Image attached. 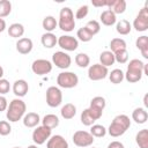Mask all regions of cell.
Listing matches in <instances>:
<instances>
[{
    "label": "cell",
    "mask_w": 148,
    "mask_h": 148,
    "mask_svg": "<svg viewBox=\"0 0 148 148\" xmlns=\"http://www.w3.org/2000/svg\"><path fill=\"white\" fill-rule=\"evenodd\" d=\"M108 74H109L108 67H105L101 64H94V65L89 66V68H88V77L91 81L103 80L108 76Z\"/></svg>",
    "instance_id": "9"
},
{
    "label": "cell",
    "mask_w": 148,
    "mask_h": 148,
    "mask_svg": "<svg viewBox=\"0 0 148 148\" xmlns=\"http://www.w3.org/2000/svg\"><path fill=\"white\" fill-rule=\"evenodd\" d=\"M99 18H101L102 24H104V25H106V27H111V25H113V24L117 22V16H116V14H114L112 10H110V9L103 10V12L101 13Z\"/></svg>",
    "instance_id": "18"
},
{
    "label": "cell",
    "mask_w": 148,
    "mask_h": 148,
    "mask_svg": "<svg viewBox=\"0 0 148 148\" xmlns=\"http://www.w3.org/2000/svg\"><path fill=\"white\" fill-rule=\"evenodd\" d=\"M80 119H81V123H82L84 126H91V125H94V123H95V120H94V118L90 116L88 109H84V110L82 111Z\"/></svg>",
    "instance_id": "39"
},
{
    "label": "cell",
    "mask_w": 148,
    "mask_h": 148,
    "mask_svg": "<svg viewBox=\"0 0 148 148\" xmlns=\"http://www.w3.org/2000/svg\"><path fill=\"white\" fill-rule=\"evenodd\" d=\"M76 39L77 40H81V42H83V43H87V42H90L91 39H92V35L91 34H89L86 29H84V27H82V28H80L77 31H76Z\"/></svg>",
    "instance_id": "37"
},
{
    "label": "cell",
    "mask_w": 148,
    "mask_h": 148,
    "mask_svg": "<svg viewBox=\"0 0 148 148\" xmlns=\"http://www.w3.org/2000/svg\"><path fill=\"white\" fill-rule=\"evenodd\" d=\"M32 47H34V44H32V40L30 38L22 37V38H20L16 42V50L21 54H28V53H30L31 50H32Z\"/></svg>",
    "instance_id": "16"
},
{
    "label": "cell",
    "mask_w": 148,
    "mask_h": 148,
    "mask_svg": "<svg viewBox=\"0 0 148 148\" xmlns=\"http://www.w3.org/2000/svg\"><path fill=\"white\" fill-rule=\"evenodd\" d=\"M147 98H148V95L146 94L145 97H143V104H145V108H148V102H147Z\"/></svg>",
    "instance_id": "47"
},
{
    "label": "cell",
    "mask_w": 148,
    "mask_h": 148,
    "mask_svg": "<svg viewBox=\"0 0 148 148\" xmlns=\"http://www.w3.org/2000/svg\"><path fill=\"white\" fill-rule=\"evenodd\" d=\"M108 148H125V147L120 141H112L109 143Z\"/></svg>",
    "instance_id": "45"
},
{
    "label": "cell",
    "mask_w": 148,
    "mask_h": 148,
    "mask_svg": "<svg viewBox=\"0 0 148 148\" xmlns=\"http://www.w3.org/2000/svg\"><path fill=\"white\" fill-rule=\"evenodd\" d=\"M42 125L50 130H53L59 125V118H58V116H56L53 113L45 114L42 119Z\"/></svg>",
    "instance_id": "23"
},
{
    "label": "cell",
    "mask_w": 148,
    "mask_h": 148,
    "mask_svg": "<svg viewBox=\"0 0 148 148\" xmlns=\"http://www.w3.org/2000/svg\"><path fill=\"white\" fill-rule=\"evenodd\" d=\"M2 76H3V68L0 66V79H2Z\"/></svg>",
    "instance_id": "49"
},
{
    "label": "cell",
    "mask_w": 148,
    "mask_h": 148,
    "mask_svg": "<svg viewBox=\"0 0 148 148\" xmlns=\"http://www.w3.org/2000/svg\"><path fill=\"white\" fill-rule=\"evenodd\" d=\"M46 148H68V142L62 135L56 134L50 136L46 142Z\"/></svg>",
    "instance_id": "15"
},
{
    "label": "cell",
    "mask_w": 148,
    "mask_h": 148,
    "mask_svg": "<svg viewBox=\"0 0 148 148\" xmlns=\"http://www.w3.org/2000/svg\"><path fill=\"white\" fill-rule=\"evenodd\" d=\"M108 75H109V79H110L111 83H113V84H119L124 80V72L119 68L112 69Z\"/></svg>",
    "instance_id": "30"
},
{
    "label": "cell",
    "mask_w": 148,
    "mask_h": 148,
    "mask_svg": "<svg viewBox=\"0 0 148 148\" xmlns=\"http://www.w3.org/2000/svg\"><path fill=\"white\" fill-rule=\"evenodd\" d=\"M133 28L139 32H143L148 29V8H147V3H146L145 7H142L140 9L139 14L134 18Z\"/></svg>",
    "instance_id": "8"
},
{
    "label": "cell",
    "mask_w": 148,
    "mask_h": 148,
    "mask_svg": "<svg viewBox=\"0 0 148 148\" xmlns=\"http://www.w3.org/2000/svg\"><path fill=\"white\" fill-rule=\"evenodd\" d=\"M7 31H8V35L10 37L20 39V37H22L23 34H24V27L21 23H13L8 27Z\"/></svg>",
    "instance_id": "27"
},
{
    "label": "cell",
    "mask_w": 148,
    "mask_h": 148,
    "mask_svg": "<svg viewBox=\"0 0 148 148\" xmlns=\"http://www.w3.org/2000/svg\"><path fill=\"white\" fill-rule=\"evenodd\" d=\"M39 121H40V117L36 112H28L23 117V125L25 127H28V128L37 127Z\"/></svg>",
    "instance_id": "17"
},
{
    "label": "cell",
    "mask_w": 148,
    "mask_h": 148,
    "mask_svg": "<svg viewBox=\"0 0 148 148\" xmlns=\"http://www.w3.org/2000/svg\"><path fill=\"white\" fill-rule=\"evenodd\" d=\"M31 71L36 75H46L52 71V62L46 59H36L31 64Z\"/></svg>",
    "instance_id": "10"
},
{
    "label": "cell",
    "mask_w": 148,
    "mask_h": 148,
    "mask_svg": "<svg viewBox=\"0 0 148 148\" xmlns=\"http://www.w3.org/2000/svg\"><path fill=\"white\" fill-rule=\"evenodd\" d=\"M5 29H6V21L0 17V32L5 31Z\"/></svg>",
    "instance_id": "46"
},
{
    "label": "cell",
    "mask_w": 148,
    "mask_h": 148,
    "mask_svg": "<svg viewBox=\"0 0 148 148\" xmlns=\"http://www.w3.org/2000/svg\"><path fill=\"white\" fill-rule=\"evenodd\" d=\"M89 13V7L87 5H83V6H80L79 9L76 10L75 13V18H79V20H82Z\"/></svg>",
    "instance_id": "41"
},
{
    "label": "cell",
    "mask_w": 148,
    "mask_h": 148,
    "mask_svg": "<svg viewBox=\"0 0 148 148\" xmlns=\"http://www.w3.org/2000/svg\"><path fill=\"white\" fill-rule=\"evenodd\" d=\"M130 126H131L130 117H127L126 114H118L113 118V120L111 121L106 132L111 136L118 138V136H121L123 134H125L126 131L130 128Z\"/></svg>",
    "instance_id": "1"
},
{
    "label": "cell",
    "mask_w": 148,
    "mask_h": 148,
    "mask_svg": "<svg viewBox=\"0 0 148 148\" xmlns=\"http://www.w3.org/2000/svg\"><path fill=\"white\" fill-rule=\"evenodd\" d=\"M113 56H114V60L118 64H126L128 61V51H127V49L117 51V52L113 53Z\"/></svg>",
    "instance_id": "38"
},
{
    "label": "cell",
    "mask_w": 148,
    "mask_h": 148,
    "mask_svg": "<svg viewBox=\"0 0 148 148\" xmlns=\"http://www.w3.org/2000/svg\"><path fill=\"white\" fill-rule=\"evenodd\" d=\"M40 42H42V45L46 49H52L53 46H56L57 42H58V38L56 37L54 34L52 32H45L42 35V38H40Z\"/></svg>",
    "instance_id": "22"
},
{
    "label": "cell",
    "mask_w": 148,
    "mask_h": 148,
    "mask_svg": "<svg viewBox=\"0 0 148 148\" xmlns=\"http://www.w3.org/2000/svg\"><path fill=\"white\" fill-rule=\"evenodd\" d=\"M110 49H111L112 53H114L117 51H120V50H125V49H127L126 42L123 38H113L110 42Z\"/></svg>",
    "instance_id": "31"
},
{
    "label": "cell",
    "mask_w": 148,
    "mask_h": 148,
    "mask_svg": "<svg viewBox=\"0 0 148 148\" xmlns=\"http://www.w3.org/2000/svg\"><path fill=\"white\" fill-rule=\"evenodd\" d=\"M58 27L60 30L65 32H71L75 28V18L74 13L69 7H62L59 13V20H58Z\"/></svg>",
    "instance_id": "4"
},
{
    "label": "cell",
    "mask_w": 148,
    "mask_h": 148,
    "mask_svg": "<svg viewBox=\"0 0 148 148\" xmlns=\"http://www.w3.org/2000/svg\"><path fill=\"white\" fill-rule=\"evenodd\" d=\"M84 29H86L89 34H91L92 36H95V35H97V34L99 32V30H101V24H99V22L96 21V20H90V21H88V22L86 23Z\"/></svg>",
    "instance_id": "33"
},
{
    "label": "cell",
    "mask_w": 148,
    "mask_h": 148,
    "mask_svg": "<svg viewBox=\"0 0 148 148\" xmlns=\"http://www.w3.org/2000/svg\"><path fill=\"white\" fill-rule=\"evenodd\" d=\"M73 142L75 146L77 147H81V148H86V147H90L92 143H94V136L87 132V131H76L74 132L73 134V138H72Z\"/></svg>",
    "instance_id": "7"
},
{
    "label": "cell",
    "mask_w": 148,
    "mask_h": 148,
    "mask_svg": "<svg viewBox=\"0 0 148 148\" xmlns=\"http://www.w3.org/2000/svg\"><path fill=\"white\" fill-rule=\"evenodd\" d=\"M108 9L112 10L116 15L123 14L126 9V1L125 0H109Z\"/></svg>",
    "instance_id": "19"
},
{
    "label": "cell",
    "mask_w": 148,
    "mask_h": 148,
    "mask_svg": "<svg viewBox=\"0 0 148 148\" xmlns=\"http://www.w3.org/2000/svg\"><path fill=\"white\" fill-rule=\"evenodd\" d=\"M27 148H38V147H37V145H30V146H28Z\"/></svg>",
    "instance_id": "50"
},
{
    "label": "cell",
    "mask_w": 148,
    "mask_h": 148,
    "mask_svg": "<svg viewBox=\"0 0 148 148\" xmlns=\"http://www.w3.org/2000/svg\"><path fill=\"white\" fill-rule=\"evenodd\" d=\"M42 25H43V29H44L46 32H52V31L58 27V21L56 20L54 16L47 15V16H45V17L43 18Z\"/></svg>",
    "instance_id": "26"
},
{
    "label": "cell",
    "mask_w": 148,
    "mask_h": 148,
    "mask_svg": "<svg viewBox=\"0 0 148 148\" xmlns=\"http://www.w3.org/2000/svg\"><path fill=\"white\" fill-rule=\"evenodd\" d=\"M92 148H94V147H92Z\"/></svg>",
    "instance_id": "52"
},
{
    "label": "cell",
    "mask_w": 148,
    "mask_h": 148,
    "mask_svg": "<svg viewBox=\"0 0 148 148\" xmlns=\"http://www.w3.org/2000/svg\"><path fill=\"white\" fill-rule=\"evenodd\" d=\"M12 12V2L9 0H0V17H6Z\"/></svg>",
    "instance_id": "36"
},
{
    "label": "cell",
    "mask_w": 148,
    "mask_h": 148,
    "mask_svg": "<svg viewBox=\"0 0 148 148\" xmlns=\"http://www.w3.org/2000/svg\"><path fill=\"white\" fill-rule=\"evenodd\" d=\"M135 142L139 148H148V130H140L135 135Z\"/></svg>",
    "instance_id": "25"
},
{
    "label": "cell",
    "mask_w": 148,
    "mask_h": 148,
    "mask_svg": "<svg viewBox=\"0 0 148 148\" xmlns=\"http://www.w3.org/2000/svg\"><path fill=\"white\" fill-rule=\"evenodd\" d=\"M132 119L136 124H145L148 120V112L145 108H136L132 112Z\"/></svg>",
    "instance_id": "20"
},
{
    "label": "cell",
    "mask_w": 148,
    "mask_h": 148,
    "mask_svg": "<svg viewBox=\"0 0 148 148\" xmlns=\"http://www.w3.org/2000/svg\"><path fill=\"white\" fill-rule=\"evenodd\" d=\"M116 62L114 60V56L111 51H103L101 54H99V64L105 66V67H109L111 65H113Z\"/></svg>",
    "instance_id": "28"
},
{
    "label": "cell",
    "mask_w": 148,
    "mask_h": 148,
    "mask_svg": "<svg viewBox=\"0 0 148 148\" xmlns=\"http://www.w3.org/2000/svg\"><path fill=\"white\" fill-rule=\"evenodd\" d=\"M135 46L140 50L142 57L145 59H148V36L143 35V36L138 37L135 42Z\"/></svg>",
    "instance_id": "21"
},
{
    "label": "cell",
    "mask_w": 148,
    "mask_h": 148,
    "mask_svg": "<svg viewBox=\"0 0 148 148\" xmlns=\"http://www.w3.org/2000/svg\"><path fill=\"white\" fill-rule=\"evenodd\" d=\"M51 132H52V130H50V128H47V127H45L43 125L37 126L32 132V140H34L35 145L39 146V145L45 143L50 139Z\"/></svg>",
    "instance_id": "12"
},
{
    "label": "cell",
    "mask_w": 148,
    "mask_h": 148,
    "mask_svg": "<svg viewBox=\"0 0 148 148\" xmlns=\"http://www.w3.org/2000/svg\"><path fill=\"white\" fill-rule=\"evenodd\" d=\"M116 30L120 35H124V36L128 35L131 32V30H132V24L127 20H120L116 24Z\"/></svg>",
    "instance_id": "29"
},
{
    "label": "cell",
    "mask_w": 148,
    "mask_h": 148,
    "mask_svg": "<svg viewBox=\"0 0 148 148\" xmlns=\"http://www.w3.org/2000/svg\"><path fill=\"white\" fill-rule=\"evenodd\" d=\"M60 114H61V117L64 118V119H72V118H74L75 117V114H76V106L74 105V104H72V103H66L62 108H61V110H60Z\"/></svg>",
    "instance_id": "24"
},
{
    "label": "cell",
    "mask_w": 148,
    "mask_h": 148,
    "mask_svg": "<svg viewBox=\"0 0 148 148\" xmlns=\"http://www.w3.org/2000/svg\"><path fill=\"white\" fill-rule=\"evenodd\" d=\"M145 64L140 59H132L127 65V71L124 73V79L130 83H135L141 80L143 75Z\"/></svg>",
    "instance_id": "3"
},
{
    "label": "cell",
    "mask_w": 148,
    "mask_h": 148,
    "mask_svg": "<svg viewBox=\"0 0 148 148\" xmlns=\"http://www.w3.org/2000/svg\"><path fill=\"white\" fill-rule=\"evenodd\" d=\"M57 44L65 51H75L79 47V40L71 35H62L58 38Z\"/></svg>",
    "instance_id": "13"
},
{
    "label": "cell",
    "mask_w": 148,
    "mask_h": 148,
    "mask_svg": "<svg viewBox=\"0 0 148 148\" xmlns=\"http://www.w3.org/2000/svg\"><path fill=\"white\" fill-rule=\"evenodd\" d=\"M105 105H106L105 98L102 97V96H96V97H94V98L90 101V105H89V106H91V108H94V109H97V110H99V111H103L104 108H105Z\"/></svg>",
    "instance_id": "35"
},
{
    "label": "cell",
    "mask_w": 148,
    "mask_h": 148,
    "mask_svg": "<svg viewBox=\"0 0 148 148\" xmlns=\"http://www.w3.org/2000/svg\"><path fill=\"white\" fill-rule=\"evenodd\" d=\"M91 3H92V6H95V7H108L109 0H103V1H102V0H99V1L92 0Z\"/></svg>",
    "instance_id": "44"
},
{
    "label": "cell",
    "mask_w": 148,
    "mask_h": 148,
    "mask_svg": "<svg viewBox=\"0 0 148 148\" xmlns=\"http://www.w3.org/2000/svg\"><path fill=\"white\" fill-rule=\"evenodd\" d=\"M12 132V126L7 120H0V135L6 136L10 134Z\"/></svg>",
    "instance_id": "40"
},
{
    "label": "cell",
    "mask_w": 148,
    "mask_h": 148,
    "mask_svg": "<svg viewBox=\"0 0 148 148\" xmlns=\"http://www.w3.org/2000/svg\"><path fill=\"white\" fill-rule=\"evenodd\" d=\"M14 148H21V147H14Z\"/></svg>",
    "instance_id": "51"
},
{
    "label": "cell",
    "mask_w": 148,
    "mask_h": 148,
    "mask_svg": "<svg viewBox=\"0 0 148 148\" xmlns=\"http://www.w3.org/2000/svg\"><path fill=\"white\" fill-rule=\"evenodd\" d=\"M94 138H103L106 134V128L103 125H98V124H94L91 125L90 132H89Z\"/></svg>",
    "instance_id": "34"
},
{
    "label": "cell",
    "mask_w": 148,
    "mask_h": 148,
    "mask_svg": "<svg viewBox=\"0 0 148 148\" xmlns=\"http://www.w3.org/2000/svg\"><path fill=\"white\" fill-rule=\"evenodd\" d=\"M52 62L60 69H67L72 64V58L65 51H57L52 56Z\"/></svg>",
    "instance_id": "11"
},
{
    "label": "cell",
    "mask_w": 148,
    "mask_h": 148,
    "mask_svg": "<svg viewBox=\"0 0 148 148\" xmlns=\"http://www.w3.org/2000/svg\"><path fill=\"white\" fill-rule=\"evenodd\" d=\"M75 64L81 68H86L90 64V58H89V56L87 53H83V52L77 53L75 56Z\"/></svg>",
    "instance_id": "32"
},
{
    "label": "cell",
    "mask_w": 148,
    "mask_h": 148,
    "mask_svg": "<svg viewBox=\"0 0 148 148\" xmlns=\"http://www.w3.org/2000/svg\"><path fill=\"white\" fill-rule=\"evenodd\" d=\"M62 103V92L61 90L56 87L51 86L46 89V104L50 108H57Z\"/></svg>",
    "instance_id": "6"
},
{
    "label": "cell",
    "mask_w": 148,
    "mask_h": 148,
    "mask_svg": "<svg viewBox=\"0 0 148 148\" xmlns=\"http://www.w3.org/2000/svg\"><path fill=\"white\" fill-rule=\"evenodd\" d=\"M57 83L60 88H65V89H71L77 86L79 83V77L75 73L73 72H61L58 74L57 76Z\"/></svg>",
    "instance_id": "5"
},
{
    "label": "cell",
    "mask_w": 148,
    "mask_h": 148,
    "mask_svg": "<svg viewBox=\"0 0 148 148\" xmlns=\"http://www.w3.org/2000/svg\"><path fill=\"white\" fill-rule=\"evenodd\" d=\"M25 111H27L25 103L21 98H18V97L17 98H14L8 104L7 112H6V118L10 123H16V121L21 120L24 117Z\"/></svg>",
    "instance_id": "2"
},
{
    "label": "cell",
    "mask_w": 148,
    "mask_h": 148,
    "mask_svg": "<svg viewBox=\"0 0 148 148\" xmlns=\"http://www.w3.org/2000/svg\"><path fill=\"white\" fill-rule=\"evenodd\" d=\"M143 74L148 75V66H147V64H145V66H143Z\"/></svg>",
    "instance_id": "48"
},
{
    "label": "cell",
    "mask_w": 148,
    "mask_h": 148,
    "mask_svg": "<svg viewBox=\"0 0 148 148\" xmlns=\"http://www.w3.org/2000/svg\"><path fill=\"white\" fill-rule=\"evenodd\" d=\"M12 89H13L14 95H15L16 97L21 98V97H24V96L27 95V92H28V90H29V84H28V82H27L25 80L18 79V80H16V81L13 83Z\"/></svg>",
    "instance_id": "14"
},
{
    "label": "cell",
    "mask_w": 148,
    "mask_h": 148,
    "mask_svg": "<svg viewBox=\"0 0 148 148\" xmlns=\"http://www.w3.org/2000/svg\"><path fill=\"white\" fill-rule=\"evenodd\" d=\"M10 90V83L6 79H0V95H6Z\"/></svg>",
    "instance_id": "42"
},
{
    "label": "cell",
    "mask_w": 148,
    "mask_h": 148,
    "mask_svg": "<svg viewBox=\"0 0 148 148\" xmlns=\"http://www.w3.org/2000/svg\"><path fill=\"white\" fill-rule=\"evenodd\" d=\"M8 108V102L5 96H0V112L6 111Z\"/></svg>",
    "instance_id": "43"
}]
</instances>
